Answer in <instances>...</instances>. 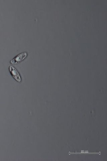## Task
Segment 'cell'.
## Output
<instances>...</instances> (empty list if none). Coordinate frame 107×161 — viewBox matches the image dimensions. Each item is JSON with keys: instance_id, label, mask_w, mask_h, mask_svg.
<instances>
[{"instance_id": "1", "label": "cell", "mask_w": 107, "mask_h": 161, "mask_svg": "<svg viewBox=\"0 0 107 161\" xmlns=\"http://www.w3.org/2000/svg\"><path fill=\"white\" fill-rule=\"evenodd\" d=\"M27 54L26 52H23L18 54L11 60L10 61L11 64H16L21 62L27 57Z\"/></svg>"}, {"instance_id": "2", "label": "cell", "mask_w": 107, "mask_h": 161, "mask_svg": "<svg viewBox=\"0 0 107 161\" xmlns=\"http://www.w3.org/2000/svg\"><path fill=\"white\" fill-rule=\"evenodd\" d=\"M9 70L10 73L12 76L13 78L16 81L19 82H21V78L18 71L16 68L14 67L13 66H10L9 67Z\"/></svg>"}]
</instances>
